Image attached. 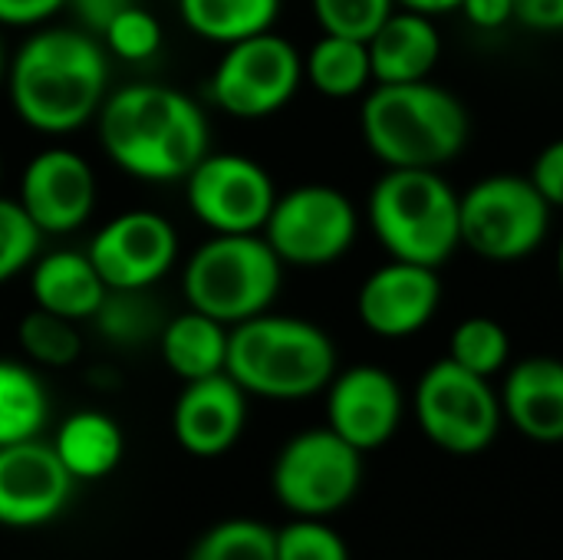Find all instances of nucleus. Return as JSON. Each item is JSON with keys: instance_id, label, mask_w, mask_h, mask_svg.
Here are the masks:
<instances>
[{"instance_id": "f257e3e1", "label": "nucleus", "mask_w": 563, "mask_h": 560, "mask_svg": "<svg viewBox=\"0 0 563 560\" xmlns=\"http://www.w3.org/2000/svg\"><path fill=\"white\" fill-rule=\"evenodd\" d=\"M7 96L23 125L66 135L96 119L109 96V56L79 26H40L7 59Z\"/></svg>"}, {"instance_id": "1a4fd4ad", "label": "nucleus", "mask_w": 563, "mask_h": 560, "mask_svg": "<svg viewBox=\"0 0 563 560\" xmlns=\"http://www.w3.org/2000/svg\"><path fill=\"white\" fill-rule=\"evenodd\" d=\"M363 485V452L330 426L297 432L274 459V498L297 518H327L346 508Z\"/></svg>"}, {"instance_id": "0eeeda50", "label": "nucleus", "mask_w": 563, "mask_h": 560, "mask_svg": "<svg viewBox=\"0 0 563 560\" xmlns=\"http://www.w3.org/2000/svg\"><path fill=\"white\" fill-rule=\"evenodd\" d=\"M412 413L422 436L449 455H478L492 449L505 422L501 396L492 380L459 366L455 360H435L416 383Z\"/></svg>"}, {"instance_id": "393cba45", "label": "nucleus", "mask_w": 563, "mask_h": 560, "mask_svg": "<svg viewBox=\"0 0 563 560\" xmlns=\"http://www.w3.org/2000/svg\"><path fill=\"white\" fill-rule=\"evenodd\" d=\"M178 13L198 40L231 46L274 30L280 0H178Z\"/></svg>"}, {"instance_id": "aec40b11", "label": "nucleus", "mask_w": 563, "mask_h": 560, "mask_svg": "<svg viewBox=\"0 0 563 560\" xmlns=\"http://www.w3.org/2000/svg\"><path fill=\"white\" fill-rule=\"evenodd\" d=\"M373 86L376 83H419L432 79L442 59V33L432 17L393 10L389 20L366 40Z\"/></svg>"}, {"instance_id": "6e6552de", "label": "nucleus", "mask_w": 563, "mask_h": 560, "mask_svg": "<svg viewBox=\"0 0 563 560\" xmlns=\"http://www.w3.org/2000/svg\"><path fill=\"white\" fill-rule=\"evenodd\" d=\"M551 211L528 175H485L462 191V248L495 264L525 261L548 241Z\"/></svg>"}, {"instance_id": "473e14b6", "label": "nucleus", "mask_w": 563, "mask_h": 560, "mask_svg": "<svg viewBox=\"0 0 563 560\" xmlns=\"http://www.w3.org/2000/svg\"><path fill=\"white\" fill-rule=\"evenodd\" d=\"M323 33L369 40L396 10V0H310Z\"/></svg>"}, {"instance_id": "20e7f679", "label": "nucleus", "mask_w": 563, "mask_h": 560, "mask_svg": "<svg viewBox=\"0 0 563 560\" xmlns=\"http://www.w3.org/2000/svg\"><path fill=\"white\" fill-rule=\"evenodd\" d=\"M224 373L247 396L297 403L330 386L336 347L323 327L303 317L261 314L228 330Z\"/></svg>"}, {"instance_id": "7c9ffc66", "label": "nucleus", "mask_w": 563, "mask_h": 560, "mask_svg": "<svg viewBox=\"0 0 563 560\" xmlns=\"http://www.w3.org/2000/svg\"><path fill=\"white\" fill-rule=\"evenodd\" d=\"M99 40L109 56L122 63H145L162 50V23L148 7L132 3L106 26Z\"/></svg>"}, {"instance_id": "c9c22d12", "label": "nucleus", "mask_w": 563, "mask_h": 560, "mask_svg": "<svg viewBox=\"0 0 563 560\" xmlns=\"http://www.w3.org/2000/svg\"><path fill=\"white\" fill-rule=\"evenodd\" d=\"M135 0H66V10L76 17V26L92 33V36H102L106 26L125 10L132 7Z\"/></svg>"}, {"instance_id": "7ed1b4c3", "label": "nucleus", "mask_w": 563, "mask_h": 560, "mask_svg": "<svg viewBox=\"0 0 563 560\" xmlns=\"http://www.w3.org/2000/svg\"><path fill=\"white\" fill-rule=\"evenodd\" d=\"M360 132L383 168H445L465 152L472 122L465 102L432 79L376 83L360 106Z\"/></svg>"}, {"instance_id": "2f4dec72", "label": "nucleus", "mask_w": 563, "mask_h": 560, "mask_svg": "<svg viewBox=\"0 0 563 560\" xmlns=\"http://www.w3.org/2000/svg\"><path fill=\"white\" fill-rule=\"evenodd\" d=\"M43 231L16 198H0V284L23 274L40 254Z\"/></svg>"}, {"instance_id": "a19ab883", "label": "nucleus", "mask_w": 563, "mask_h": 560, "mask_svg": "<svg viewBox=\"0 0 563 560\" xmlns=\"http://www.w3.org/2000/svg\"><path fill=\"white\" fill-rule=\"evenodd\" d=\"M7 50H3V36H0V83H3V76H7Z\"/></svg>"}, {"instance_id": "412c9836", "label": "nucleus", "mask_w": 563, "mask_h": 560, "mask_svg": "<svg viewBox=\"0 0 563 560\" xmlns=\"http://www.w3.org/2000/svg\"><path fill=\"white\" fill-rule=\"evenodd\" d=\"M106 284L92 267L86 251H53L30 264V294L33 307L66 317L73 323L89 320L106 297Z\"/></svg>"}, {"instance_id": "ddd939ff", "label": "nucleus", "mask_w": 563, "mask_h": 560, "mask_svg": "<svg viewBox=\"0 0 563 560\" xmlns=\"http://www.w3.org/2000/svg\"><path fill=\"white\" fill-rule=\"evenodd\" d=\"M86 254L109 290H152L178 261V231L165 215L135 208L109 218Z\"/></svg>"}, {"instance_id": "f704fd0d", "label": "nucleus", "mask_w": 563, "mask_h": 560, "mask_svg": "<svg viewBox=\"0 0 563 560\" xmlns=\"http://www.w3.org/2000/svg\"><path fill=\"white\" fill-rule=\"evenodd\" d=\"M528 178L534 182V188L541 191V198L551 208H563V139L548 142L534 155V165H531Z\"/></svg>"}, {"instance_id": "cd10ccee", "label": "nucleus", "mask_w": 563, "mask_h": 560, "mask_svg": "<svg viewBox=\"0 0 563 560\" xmlns=\"http://www.w3.org/2000/svg\"><path fill=\"white\" fill-rule=\"evenodd\" d=\"M449 360L492 380L511 363V337L495 317H468L449 337Z\"/></svg>"}, {"instance_id": "f3484780", "label": "nucleus", "mask_w": 563, "mask_h": 560, "mask_svg": "<svg viewBox=\"0 0 563 560\" xmlns=\"http://www.w3.org/2000/svg\"><path fill=\"white\" fill-rule=\"evenodd\" d=\"M76 479L40 439L0 446V525L40 528L63 515Z\"/></svg>"}, {"instance_id": "5701e85b", "label": "nucleus", "mask_w": 563, "mask_h": 560, "mask_svg": "<svg viewBox=\"0 0 563 560\" xmlns=\"http://www.w3.org/2000/svg\"><path fill=\"white\" fill-rule=\"evenodd\" d=\"M158 353L165 366L181 380H205L214 373H224L228 360V327L221 320H211L208 314L185 310L165 320L158 333Z\"/></svg>"}, {"instance_id": "f03ea898", "label": "nucleus", "mask_w": 563, "mask_h": 560, "mask_svg": "<svg viewBox=\"0 0 563 560\" xmlns=\"http://www.w3.org/2000/svg\"><path fill=\"white\" fill-rule=\"evenodd\" d=\"M109 162L139 182H185L211 152L205 109L175 86L132 83L106 96L96 112Z\"/></svg>"}, {"instance_id": "4468645a", "label": "nucleus", "mask_w": 563, "mask_h": 560, "mask_svg": "<svg viewBox=\"0 0 563 560\" xmlns=\"http://www.w3.org/2000/svg\"><path fill=\"white\" fill-rule=\"evenodd\" d=\"M402 413V389L383 366L360 363L343 373L336 370L327 386V426L363 455L383 449L399 432Z\"/></svg>"}, {"instance_id": "c85d7f7f", "label": "nucleus", "mask_w": 563, "mask_h": 560, "mask_svg": "<svg viewBox=\"0 0 563 560\" xmlns=\"http://www.w3.org/2000/svg\"><path fill=\"white\" fill-rule=\"evenodd\" d=\"M16 343L33 363L53 366V370H63V366L76 363L79 353H82V340H79L76 323L66 320V317H56L49 310H40V307H33L30 314L20 317Z\"/></svg>"}, {"instance_id": "ea45409f", "label": "nucleus", "mask_w": 563, "mask_h": 560, "mask_svg": "<svg viewBox=\"0 0 563 560\" xmlns=\"http://www.w3.org/2000/svg\"><path fill=\"white\" fill-rule=\"evenodd\" d=\"M399 10H412V13H422V17H445V13H455L462 10V0H396Z\"/></svg>"}, {"instance_id": "4c0bfd02", "label": "nucleus", "mask_w": 563, "mask_h": 560, "mask_svg": "<svg viewBox=\"0 0 563 560\" xmlns=\"http://www.w3.org/2000/svg\"><path fill=\"white\" fill-rule=\"evenodd\" d=\"M515 23L534 33H563V0H515Z\"/></svg>"}, {"instance_id": "39448f33", "label": "nucleus", "mask_w": 563, "mask_h": 560, "mask_svg": "<svg viewBox=\"0 0 563 560\" xmlns=\"http://www.w3.org/2000/svg\"><path fill=\"white\" fill-rule=\"evenodd\" d=\"M366 218L393 261L439 271L462 248V195L442 168H386L369 191Z\"/></svg>"}, {"instance_id": "dca6fc26", "label": "nucleus", "mask_w": 563, "mask_h": 560, "mask_svg": "<svg viewBox=\"0 0 563 560\" xmlns=\"http://www.w3.org/2000/svg\"><path fill=\"white\" fill-rule=\"evenodd\" d=\"M439 307H442L439 271L409 261H393V257L383 267H376L356 294L360 323L383 340L416 337L435 320Z\"/></svg>"}, {"instance_id": "f8f14e48", "label": "nucleus", "mask_w": 563, "mask_h": 560, "mask_svg": "<svg viewBox=\"0 0 563 560\" xmlns=\"http://www.w3.org/2000/svg\"><path fill=\"white\" fill-rule=\"evenodd\" d=\"M185 198L211 234H261L277 188L271 172L251 155L208 152L185 175Z\"/></svg>"}, {"instance_id": "bb28decb", "label": "nucleus", "mask_w": 563, "mask_h": 560, "mask_svg": "<svg viewBox=\"0 0 563 560\" xmlns=\"http://www.w3.org/2000/svg\"><path fill=\"white\" fill-rule=\"evenodd\" d=\"M89 320L96 333L115 347H145L158 340L168 317L148 297V290H106Z\"/></svg>"}, {"instance_id": "2eb2a0df", "label": "nucleus", "mask_w": 563, "mask_h": 560, "mask_svg": "<svg viewBox=\"0 0 563 560\" xmlns=\"http://www.w3.org/2000/svg\"><path fill=\"white\" fill-rule=\"evenodd\" d=\"M16 201L43 234H69L96 208V172L79 152L49 145L26 162Z\"/></svg>"}, {"instance_id": "72a5a7b5", "label": "nucleus", "mask_w": 563, "mask_h": 560, "mask_svg": "<svg viewBox=\"0 0 563 560\" xmlns=\"http://www.w3.org/2000/svg\"><path fill=\"white\" fill-rule=\"evenodd\" d=\"M277 560H350V548L320 518H297L277 531Z\"/></svg>"}, {"instance_id": "a878e982", "label": "nucleus", "mask_w": 563, "mask_h": 560, "mask_svg": "<svg viewBox=\"0 0 563 560\" xmlns=\"http://www.w3.org/2000/svg\"><path fill=\"white\" fill-rule=\"evenodd\" d=\"M49 396L40 376L16 360H0V446L26 442L43 432Z\"/></svg>"}, {"instance_id": "c756f323", "label": "nucleus", "mask_w": 563, "mask_h": 560, "mask_svg": "<svg viewBox=\"0 0 563 560\" xmlns=\"http://www.w3.org/2000/svg\"><path fill=\"white\" fill-rule=\"evenodd\" d=\"M188 560H277V531L254 518H228L195 541Z\"/></svg>"}, {"instance_id": "6ab92c4d", "label": "nucleus", "mask_w": 563, "mask_h": 560, "mask_svg": "<svg viewBox=\"0 0 563 560\" xmlns=\"http://www.w3.org/2000/svg\"><path fill=\"white\" fill-rule=\"evenodd\" d=\"M505 419L531 442H563V360L525 356L505 370L501 386Z\"/></svg>"}, {"instance_id": "a211bd4d", "label": "nucleus", "mask_w": 563, "mask_h": 560, "mask_svg": "<svg viewBox=\"0 0 563 560\" xmlns=\"http://www.w3.org/2000/svg\"><path fill=\"white\" fill-rule=\"evenodd\" d=\"M247 422V393L228 376L214 373L185 383L172 409L175 442L195 459H218L231 452Z\"/></svg>"}, {"instance_id": "b1692460", "label": "nucleus", "mask_w": 563, "mask_h": 560, "mask_svg": "<svg viewBox=\"0 0 563 560\" xmlns=\"http://www.w3.org/2000/svg\"><path fill=\"white\" fill-rule=\"evenodd\" d=\"M303 79L327 99H353L373 86L366 40L323 33L303 56Z\"/></svg>"}, {"instance_id": "9b49d317", "label": "nucleus", "mask_w": 563, "mask_h": 560, "mask_svg": "<svg viewBox=\"0 0 563 560\" xmlns=\"http://www.w3.org/2000/svg\"><path fill=\"white\" fill-rule=\"evenodd\" d=\"M261 234L284 267H330L356 244L360 215L340 188L310 182L277 195Z\"/></svg>"}, {"instance_id": "423d86ee", "label": "nucleus", "mask_w": 563, "mask_h": 560, "mask_svg": "<svg viewBox=\"0 0 563 560\" xmlns=\"http://www.w3.org/2000/svg\"><path fill=\"white\" fill-rule=\"evenodd\" d=\"M284 284V261L264 234H211L185 264L181 290L191 310L244 323L271 310Z\"/></svg>"}, {"instance_id": "58836bf2", "label": "nucleus", "mask_w": 563, "mask_h": 560, "mask_svg": "<svg viewBox=\"0 0 563 560\" xmlns=\"http://www.w3.org/2000/svg\"><path fill=\"white\" fill-rule=\"evenodd\" d=\"M462 13L478 30H505L515 23V0H462Z\"/></svg>"}, {"instance_id": "79ce46f5", "label": "nucleus", "mask_w": 563, "mask_h": 560, "mask_svg": "<svg viewBox=\"0 0 563 560\" xmlns=\"http://www.w3.org/2000/svg\"><path fill=\"white\" fill-rule=\"evenodd\" d=\"M558 277H561V287H563V238H561V248H558Z\"/></svg>"}, {"instance_id": "4be33fe9", "label": "nucleus", "mask_w": 563, "mask_h": 560, "mask_svg": "<svg viewBox=\"0 0 563 560\" xmlns=\"http://www.w3.org/2000/svg\"><path fill=\"white\" fill-rule=\"evenodd\" d=\"M49 446L76 482H99L112 475L125 452V439L115 419L96 409L66 416Z\"/></svg>"}, {"instance_id": "9d476101", "label": "nucleus", "mask_w": 563, "mask_h": 560, "mask_svg": "<svg viewBox=\"0 0 563 560\" xmlns=\"http://www.w3.org/2000/svg\"><path fill=\"white\" fill-rule=\"evenodd\" d=\"M303 83V56L300 50L267 30L247 40L224 46L208 92L211 102L231 119H267L280 112Z\"/></svg>"}, {"instance_id": "e433bc0d", "label": "nucleus", "mask_w": 563, "mask_h": 560, "mask_svg": "<svg viewBox=\"0 0 563 560\" xmlns=\"http://www.w3.org/2000/svg\"><path fill=\"white\" fill-rule=\"evenodd\" d=\"M59 10L66 0H0V26H43Z\"/></svg>"}]
</instances>
